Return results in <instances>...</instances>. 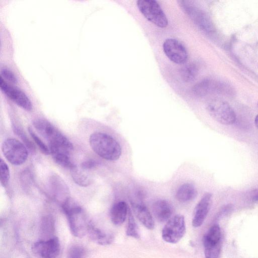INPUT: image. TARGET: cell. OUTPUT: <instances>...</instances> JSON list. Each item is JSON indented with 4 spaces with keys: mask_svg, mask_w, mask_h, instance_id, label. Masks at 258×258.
<instances>
[{
    "mask_svg": "<svg viewBox=\"0 0 258 258\" xmlns=\"http://www.w3.org/2000/svg\"><path fill=\"white\" fill-rule=\"evenodd\" d=\"M33 125L49 144L50 153L64 151L70 153L73 145L70 140L47 120L38 118L33 121Z\"/></svg>",
    "mask_w": 258,
    "mask_h": 258,
    "instance_id": "cell-1",
    "label": "cell"
},
{
    "mask_svg": "<svg viewBox=\"0 0 258 258\" xmlns=\"http://www.w3.org/2000/svg\"><path fill=\"white\" fill-rule=\"evenodd\" d=\"M89 144L94 152L102 158L115 161L121 154V148L113 138L105 133L96 132L91 135Z\"/></svg>",
    "mask_w": 258,
    "mask_h": 258,
    "instance_id": "cell-2",
    "label": "cell"
},
{
    "mask_svg": "<svg viewBox=\"0 0 258 258\" xmlns=\"http://www.w3.org/2000/svg\"><path fill=\"white\" fill-rule=\"evenodd\" d=\"M62 207L73 234L79 238L85 235L90 224L81 207L70 197L62 203Z\"/></svg>",
    "mask_w": 258,
    "mask_h": 258,
    "instance_id": "cell-3",
    "label": "cell"
},
{
    "mask_svg": "<svg viewBox=\"0 0 258 258\" xmlns=\"http://www.w3.org/2000/svg\"><path fill=\"white\" fill-rule=\"evenodd\" d=\"M137 5L144 17L160 28H165L168 19L158 3L154 0H139Z\"/></svg>",
    "mask_w": 258,
    "mask_h": 258,
    "instance_id": "cell-4",
    "label": "cell"
},
{
    "mask_svg": "<svg viewBox=\"0 0 258 258\" xmlns=\"http://www.w3.org/2000/svg\"><path fill=\"white\" fill-rule=\"evenodd\" d=\"M210 116L217 122L224 125H231L236 120V114L226 102L220 99L211 100L207 105Z\"/></svg>",
    "mask_w": 258,
    "mask_h": 258,
    "instance_id": "cell-5",
    "label": "cell"
},
{
    "mask_svg": "<svg viewBox=\"0 0 258 258\" xmlns=\"http://www.w3.org/2000/svg\"><path fill=\"white\" fill-rule=\"evenodd\" d=\"M2 149L5 158L13 165H21L27 159V148L16 139L8 138L5 140L2 144Z\"/></svg>",
    "mask_w": 258,
    "mask_h": 258,
    "instance_id": "cell-6",
    "label": "cell"
},
{
    "mask_svg": "<svg viewBox=\"0 0 258 258\" xmlns=\"http://www.w3.org/2000/svg\"><path fill=\"white\" fill-rule=\"evenodd\" d=\"M185 230L184 218L178 214L167 221L162 229V237L167 242L176 243L183 237Z\"/></svg>",
    "mask_w": 258,
    "mask_h": 258,
    "instance_id": "cell-7",
    "label": "cell"
},
{
    "mask_svg": "<svg viewBox=\"0 0 258 258\" xmlns=\"http://www.w3.org/2000/svg\"><path fill=\"white\" fill-rule=\"evenodd\" d=\"M163 49L167 57L177 64H183L187 60L188 53L185 46L178 40L168 38L163 44Z\"/></svg>",
    "mask_w": 258,
    "mask_h": 258,
    "instance_id": "cell-8",
    "label": "cell"
},
{
    "mask_svg": "<svg viewBox=\"0 0 258 258\" xmlns=\"http://www.w3.org/2000/svg\"><path fill=\"white\" fill-rule=\"evenodd\" d=\"M0 87L2 91L18 106L27 111L32 109L30 100L26 94L19 88L7 83L0 77Z\"/></svg>",
    "mask_w": 258,
    "mask_h": 258,
    "instance_id": "cell-9",
    "label": "cell"
},
{
    "mask_svg": "<svg viewBox=\"0 0 258 258\" xmlns=\"http://www.w3.org/2000/svg\"><path fill=\"white\" fill-rule=\"evenodd\" d=\"M33 252L41 258H56L59 251V242L57 237L36 242L32 246Z\"/></svg>",
    "mask_w": 258,
    "mask_h": 258,
    "instance_id": "cell-10",
    "label": "cell"
},
{
    "mask_svg": "<svg viewBox=\"0 0 258 258\" xmlns=\"http://www.w3.org/2000/svg\"><path fill=\"white\" fill-rule=\"evenodd\" d=\"M212 198L211 193H206L196 206L192 220L194 227H200L204 222L210 208Z\"/></svg>",
    "mask_w": 258,
    "mask_h": 258,
    "instance_id": "cell-11",
    "label": "cell"
},
{
    "mask_svg": "<svg viewBox=\"0 0 258 258\" xmlns=\"http://www.w3.org/2000/svg\"><path fill=\"white\" fill-rule=\"evenodd\" d=\"M49 186L53 196L62 203L69 198V190L64 181L56 174L52 175L49 179Z\"/></svg>",
    "mask_w": 258,
    "mask_h": 258,
    "instance_id": "cell-12",
    "label": "cell"
},
{
    "mask_svg": "<svg viewBox=\"0 0 258 258\" xmlns=\"http://www.w3.org/2000/svg\"><path fill=\"white\" fill-rule=\"evenodd\" d=\"M132 207L135 215L144 226L149 229H153L154 221L146 206L142 203H132Z\"/></svg>",
    "mask_w": 258,
    "mask_h": 258,
    "instance_id": "cell-13",
    "label": "cell"
},
{
    "mask_svg": "<svg viewBox=\"0 0 258 258\" xmlns=\"http://www.w3.org/2000/svg\"><path fill=\"white\" fill-rule=\"evenodd\" d=\"M152 209L154 216L161 222L169 220L173 212L171 205L165 200H159L154 202Z\"/></svg>",
    "mask_w": 258,
    "mask_h": 258,
    "instance_id": "cell-14",
    "label": "cell"
},
{
    "mask_svg": "<svg viewBox=\"0 0 258 258\" xmlns=\"http://www.w3.org/2000/svg\"><path fill=\"white\" fill-rule=\"evenodd\" d=\"M181 2L182 3V5L184 6L183 8L186 13L189 15L201 29L206 31H210L212 30L210 21L204 13L190 6H187L184 2L182 1Z\"/></svg>",
    "mask_w": 258,
    "mask_h": 258,
    "instance_id": "cell-15",
    "label": "cell"
},
{
    "mask_svg": "<svg viewBox=\"0 0 258 258\" xmlns=\"http://www.w3.org/2000/svg\"><path fill=\"white\" fill-rule=\"evenodd\" d=\"M223 84H219L209 79H205L197 83L193 88L194 93L198 96H205L212 91H224Z\"/></svg>",
    "mask_w": 258,
    "mask_h": 258,
    "instance_id": "cell-16",
    "label": "cell"
},
{
    "mask_svg": "<svg viewBox=\"0 0 258 258\" xmlns=\"http://www.w3.org/2000/svg\"><path fill=\"white\" fill-rule=\"evenodd\" d=\"M127 212V206L125 202L120 201L114 204L110 212L112 222L116 225L122 224L126 219Z\"/></svg>",
    "mask_w": 258,
    "mask_h": 258,
    "instance_id": "cell-17",
    "label": "cell"
},
{
    "mask_svg": "<svg viewBox=\"0 0 258 258\" xmlns=\"http://www.w3.org/2000/svg\"><path fill=\"white\" fill-rule=\"evenodd\" d=\"M197 194L195 186L192 184L186 183L179 187L176 193V198L178 201L185 203L194 200Z\"/></svg>",
    "mask_w": 258,
    "mask_h": 258,
    "instance_id": "cell-18",
    "label": "cell"
},
{
    "mask_svg": "<svg viewBox=\"0 0 258 258\" xmlns=\"http://www.w3.org/2000/svg\"><path fill=\"white\" fill-rule=\"evenodd\" d=\"M87 233L93 241L100 245L109 244L113 240L111 234L103 232L92 224H90Z\"/></svg>",
    "mask_w": 258,
    "mask_h": 258,
    "instance_id": "cell-19",
    "label": "cell"
},
{
    "mask_svg": "<svg viewBox=\"0 0 258 258\" xmlns=\"http://www.w3.org/2000/svg\"><path fill=\"white\" fill-rule=\"evenodd\" d=\"M205 258H219L221 241L215 242L203 239Z\"/></svg>",
    "mask_w": 258,
    "mask_h": 258,
    "instance_id": "cell-20",
    "label": "cell"
},
{
    "mask_svg": "<svg viewBox=\"0 0 258 258\" xmlns=\"http://www.w3.org/2000/svg\"><path fill=\"white\" fill-rule=\"evenodd\" d=\"M82 168L80 170L76 166L71 170V175L75 182L80 186L85 187L92 183L91 177Z\"/></svg>",
    "mask_w": 258,
    "mask_h": 258,
    "instance_id": "cell-21",
    "label": "cell"
},
{
    "mask_svg": "<svg viewBox=\"0 0 258 258\" xmlns=\"http://www.w3.org/2000/svg\"><path fill=\"white\" fill-rule=\"evenodd\" d=\"M70 154L62 151H55L51 153L54 160L57 164L71 170L76 166L71 160Z\"/></svg>",
    "mask_w": 258,
    "mask_h": 258,
    "instance_id": "cell-22",
    "label": "cell"
},
{
    "mask_svg": "<svg viewBox=\"0 0 258 258\" xmlns=\"http://www.w3.org/2000/svg\"><path fill=\"white\" fill-rule=\"evenodd\" d=\"M198 74V68L194 63H190L183 67L180 71L182 80L186 82L193 81Z\"/></svg>",
    "mask_w": 258,
    "mask_h": 258,
    "instance_id": "cell-23",
    "label": "cell"
},
{
    "mask_svg": "<svg viewBox=\"0 0 258 258\" xmlns=\"http://www.w3.org/2000/svg\"><path fill=\"white\" fill-rule=\"evenodd\" d=\"M126 233L128 236L135 238H140L139 228L130 209L128 211V222Z\"/></svg>",
    "mask_w": 258,
    "mask_h": 258,
    "instance_id": "cell-24",
    "label": "cell"
},
{
    "mask_svg": "<svg viewBox=\"0 0 258 258\" xmlns=\"http://www.w3.org/2000/svg\"><path fill=\"white\" fill-rule=\"evenodd\" d=\"M0 173L1 183L3 187H6L10 180V173L8 166L2 159L0 161Z\"/></svg>",
    "mask_w": 258,
    "mask_h": 258,
    "instance_id": "cell-25",
    "label": "cell"
},
{
    "mask_svg": "<svg viewBox=\"0 0 258 258\" xmlns=\"http://www.w3.org/2000/svg\"><path fill=\"white\" fill-rule=\"evenodd\" d=\"M29 133L33 139L34 142L36 144L41 151L44 154L48 155L50 154V151L48 147L39 137L34 133L33 130L29 127L28 128Z\"/></svg>",
    "mask_w": 258,
    "mask_h": 258,
    "instance_id": "cell-26",
    "label": "cell"
},
{
    "mask_svg": "<svg viewBox=\"0 0 258 258\" xmlns=\"http://www.w3.org/2000/svg\"><path fill=\"white\" fill-rule=\"evenodd\" d=\"M13 128L14 132L23 141L26 146L29 149L34 150L35 149V146L29 140L23 131L15 125H13Z\"/></svg>",
    "mask_w": 258,
    "mask_h": 258,
    "instance_id": "cell-27",
    "label": "cell"
},
{
    "mask_svg": "<svg viewBox=\"0 0 258 258\" xmlns=\"http://www.w3.org/2000/svg\"><path fill=\"white\" fill-rule=\"evenodd\" d=\"M84 250L80 246L72 247L68 254V258H83Z\"/></svg>",
    "mask_w": 258,
    "mask_h": 258,
    "instance_id": "cell-28",
    "label": "cell"
},
{
    "mask_svg": "<svg viewBox=\"0 0 258 258\" xmlns=\"http://www.w3.org/2000/svg\"><path fill=\"white\" fill-rule=\"evenodd\" d=\"M1 72L2 76L9 81L14 83H16L17 82L16 76L10 70L6 68H3L1 69Z\"/></svg>",
    "mask_w": 258,
    "mask_h": 258,
    "instance_id": "cell-29",
    "label": "cell"
},
{
    "mask_svg": "<svg viewBox=\"0 0 258 258\" xmlns=\"http://www.w3.org/2000/svg\"><path fill=\"white\" fill-rule=\"evenodd\" d=\"M97 163L93 160L84 161L81 164V168L84 170L92 169L97 166Z\"/></svg>",
    "mask_w": 258,
    "mask_h": 258,
    "instance_id": "cell-30",
    "label": "cell"
},
{
    "mask_svg": "<svg viewBox=\"0 0 258 258\" xmlns=\"http://www.w3.org/2000/svg\"><path fill=\"white\" fill-rule=\"evenodd\" d=\"M254 122L255 126L258 129V114L255 116V119H254Z\"/></svg>",
    "mask_w": 258,
    "mask_h": 258,
    "instance_id": "cell-31",
    "label": "cell"
},
{
    "mask_svg": "<svg viewBox=\"0 0 258 258\" xmlns=\"http://www.w3.org/2000/svg\"><path fill=\"white\" fill-rule=\"evenodd\" d=\"M253 200L255 201H258V194L254 196Z\"/></svg>",
    "mask_w": 258,
    "mask_h": 258,
    "instance_id": "cell-32",
    "label": "cell"
},
{
    "mask_svg": "<svg viewBox=\"0 0 258 258\" xmlns=\"http://www.w3.org/2000/svg\"><path fill=\"white\" fill-rule=\"evenodd\" d=\"M257 105H258V103H257Z\"/></svg>",
    "mask_w": 258,
    "mask_h": 258,
    "instance_id": "cell-33",
    "label": "cell"
}]
</instances>
